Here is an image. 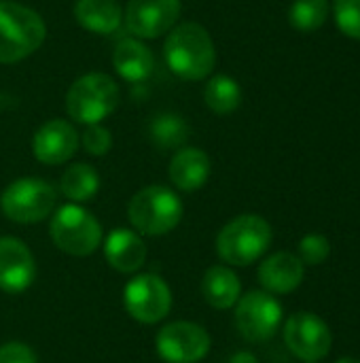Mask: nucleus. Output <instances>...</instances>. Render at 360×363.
Returning a JSON list of instances; mask_svg holds the SVG:
<instances>
[{
  "instance_id": "nucleus-1",
  "label": "nucleus",
  "mask_w": 360,
  "mask_h": 363,
  "mask_svg": "<svg viewBox=\"0 0 360 363\" xmlns=\"http://www.w3.org/2000/svg\"><path fill=\"white\" fill-rule=\"evenodd\" d=\"M163 57L176 77L185 81H204L216 66V47L202 23L182 21L168 32Z\"/></svg>"
},
{
  "instance_id": "nucleus-2",
  "label": "nucleus",
  "mask_w": 360,
  "mask_h": 363,
  "mask_svg": "<svg viewBox=\"0 0 360 363\" xmlns=\"http://www.w3.org/2000/svg\"><path fill=\"white\" fill-rule=\"evenodd\" d=\"M47 36L42 17L19 2L0 0V64H17L40 49Z\"/></svg>"
},
{
  "instance_id": "nucleus-3",
  "label": "nucleus",
  "mask_w": 360,
  "mask_h": 363,
  "mask_svg": "<svg viewBox=\"0 0 360 363\" xmlns=\"http://www.w3.org/2000/svg\"><path fill=\"white\" fill-rule=\"evenodd\" d=\"M121 102L117 81L106 72L79 77L66 91V113L72 121L91 125L110 117Z\"/></svg>"
},
{
  "instance_id": "nucleus-4",
  "label": "nucleus",
  "mask_w": 360,
  "mask_h": 363,
  "mask_svg": "<svg viewBox=\"0 0 360 363\" xmlns=\"http://www.w3.org/2000/svg\"><path fill=\"white\" fill-rule=\"evenodd\" d=\"M182 213V200L166 185H146L136 191L127 204L129 223L144 236L170 234L180 223Z\"/></svg>"
},
{
  "instance_id": "nucleus-5",
  "label": "nucleus",
  "mask_w": 360,
  "mask_h": 363,
  "mask_svg": "<svg viewBox=\"0 0 360 363\" xmlns=\"http://www.w3.org/2000/svg\"><path fill=\"white\" fill-rule=\"evenodd\" d=\"M274 238L272 225L259 215L231 219L216 236V253L225 264L250 266L265 255Z\"/></svg>"
},
{
  "instance_id": "nucleus-6",
  "label": "nucleus",
  "mask_w": 360,
  "mask_h": 363,
  "mask_svg": "<svg viewBox=\"0 0 360 363\" xmlns=\"http://www.w3.org/2000/svg\"><path fill=\"white\" fill-rule=\"evenodd\" d=\"M57 204L55 187L38 177H21L6 185L0 196V211L13 223L30 225L47 219Z\"/></svg>"
},
{
  "instance_id": "nucleus-7",
  "label": "nucleus",
  "mask_w": 360,
  "mask_h": 363,
  "mask_svg": "<svg viewBox=\"0 0 360 363\" xmlns=\"http://www.w3.org/2000/svg\"><path fill=\"white\" fill-rule=\"evenodd\" d=\"M53 245L74 257H87L102 245L100 221L79 204H66L55 211L49 223Z\"/></svg>"
},
{
  "instance_id": "nucleus-8",
  "label": "nucleus",
  "mask_w": 360,
  "mask_h": 363,
  "mask_svg": "<svg viewBox=\"0 0 360 363\" xmlns=\"http://www.w3.org/2000/svg\"><path fill=\"white\" fill-rule=\"evenodd\" d=\"M282 323V306L267 291H248L236 302V328L248 342L274 338Z\"/></svg>"
},
{
  "instance_id": "nucleus-9",
  "label": "nucleus",
  "mask_w": 360,
  "mask_h": 363,
  "mask_svg": "<svg viewBox=\"0 0 360 363\" xmlns=\"http://www.w3.org/2000/svg\"><path fill=\"white\" fill-rule=\"evenodd\" d=\"M123 304L132 319L153 325L168 317L172 308V291L161 277L138 274L127 283L123 291Z\"/></svg>"
},
{
  "instance_id": "nucleus-10",
  "label": "nucleus",
  "mask_w": 360,
  "mask_h": 363,
  "mask_svg": "<svg viewBox=\"0 0 360 363\" xmlns=\"http://www.w3.org/2000/svg\"><path fill=\"white\" fill-rule=\"evenodd\" d=\"M284 342L289 351L303 362H320L329 355L333 334L314 313H295L284 323Z\"/></svg>"
},
{
  "instance_id": "nucleus-11",
  "label": "nucleus",
  "mask_w": 360,
  "mask_h": 363,
  "mask_svg": "<svg viewBox=\"0 0 360 363\" xmlns=\"http://www.w3.org/2000/svg\"><path fill=\"white\" fill-rule=\"evenodd\" d=\"M155 347L166 363H197L210 351V336L197 323L174 321L159 330Z\"/></svg>"
},
{
  "instance_id": "nucleus-12",
  "label": "nucleus",
  "mask_w": 360,
  "mask_h": 363,
  "mask_svg": "<svg viewBox=\"0 0 360 363\" xmlns=\"http://www.w3.org/2000/svg\"><path fill=\"white\" fill-rule=\"evenodd\" d=\"M182 13L180 0H129L123 11L125 28L140 40L168 34Z\"/></svg>"
},
{
  "instance_id": "nucleus-13",
  "label": "nucleus",
  "mask_w": 360,
  "mask_h": 363,
  "mask_svg": "<svg viewBox=\"0 0 360 363\" xmlns=\"http://www.w3.org/2000/svg\"><path fill=\"white\" fill-rule=\"evenodd\" d=\"M79 145V132L66 119H49L32 136V153L40 164L47 166L70 162Z\"/></svg>"
},
{
  "instance_id": "nucleus-14",
  "label": "nucleus",
  "mask_w": 360,
  "mask_h": 363,
  "mask_svg": "<svg viewBox=\"0 0 360 363\" xmlns=\"http://www.w3.org/2000/svg\"><path fill=\"white\" fill-rule=\"evenodd\" d=\"M36 279V262L28 245L15 236L0 238V289L6 294L25 291Z\"/></svg>"
},
{
  "instance_id": "nucleus-15",
  "label": "nucleus",
  "mask_w": 360,
  "mask_h": 363,
  "mask_svg": "<svg viewBox=\"0 0 360 363\" xmlns=\"http://www.w3.org/2000/svg\"><path fill=\"white\" fill-rule=\"evenodd\" d=\"M212 172V162L208 153L199 147H180L168 166V177L172 185L180 191L202 189Z\"/></svg>"
},
{
  "instance_id": "nucleus-16",
  "label": "nucleus",
  "mask_w": 360,
  "mask_h": 363,
  "mask_svg": "<svg viewBox=\"0 0 360 363\" xmlns=\"http://www.w3.org/2000/svg\"><path fill=\"white\" fill-rule=\"evenodd\" d=\"M306 274L303 262L289 251H280L269 255L259 266V283L267 294H291L295 291Z\"/></svg>"
},
{
  "instance_id": "nucleus-17",
  "label": "nucleus",
  "mask_w": 360,
  "mask_h": 363,
  "mask_svg": "<svg viewBox=\"0 0 360 363\" xmlns=\"http://www.w3.org/2000/svg\"><path fill=\"white\" fill-rule=\"evenodd\" d=\"M104 257L121 274L138 272L146 262V245L138 232L117 228L106 236L104 242Z\"/></svg>"
},
{
  "instance_id": "nucleus-18",
  "label": "nucleus",
  "mask_w": 360,
  "mask_h": 363,
  "mask_svg": "<svg viewBox=\"0 0 360 363\" xmlns=\"http://www.w3.org/2000/svg\"><path fill=\"white\" fill-rule=\"evenodd\" d=\"M112 66L117 74L129 83L146 81L155 70V55L153 51L136 36L121 38L112 51Z\"/></svg>"
},
{
  "instance_id": "nucleus-19",
  "label": "nucleus",
  "mask_w": 360,
  "mask_h": 363,
  "mask_svg": "<svg viewBox=\"0 0 360 363\" xmlns=\"http://www.w3.org/2000/svg\"><path fill=\"white\" fill-rule=\"evenodd\" d=\"M74 19L93 34H115L123 23V11L117 0H76Z\"/></svg>"
},
{
  "instance_id": "nucleus-20",
  "label": "nucleus",
  "mask_w": 360,
  "mask_h": 363,
  "mask_svg": "<svg viewBox=\"0 0 360 363\" xmlns=\"http://www.w3.org/2000/svg\"><path fill=\"white\" fill-rule=\"evenodd\" d=\"M240 294H242V285H240L238 274L231 268L212 266L206 270L202 279V296L212 308L227 311L236 306V302L240 300Z\"/></svg>"
},
{
  "instance_id": "nucleus-21",
  "label": "nucleus",
  "mask_w": 360,
  "mask_h": 363,
  "mask_svg": "<svg viewBox=\"0 0 360 363\" xmlns=\"http://www.w3.org/2000/svg\"><path fill=\"white\" fill-rule=\"evenodd\" d=\"M191 134V125L185 121L180 113L163 111L151 117L149 121V140L157 149H180Z\"/></svg>"
},
{
  "instance_id": "nucleus-22",
  "label": "nucleus",
  "mask_w": 360,
  "mask_h": 363,
  "mask_svg": "<svg viewBox=\"0 0 360 363\" xmlns=\"http://www.w3.org/2000/svg\"><path fill=\"white\" fill-rule=\"evenodd\" d=\"M204 102L216 115H229L242 104V87L229 74H214L204 87Z\"/></svg>"
},
{
  "instance_id": "nucleus-23",
  "label": "nucleus",
  "mask_w": 360,
  "mask_h": 363,
  "mask_svg": "<svg viewBox=\"0 0 360 363\" xmlns=\"http://www.w3.org/2000/svg\"><path fill=\"white\" fill-rule=\"evenodd\" d=\"M59 189L72 202H87L100 189V174L91 164H72L64 170L59 179Z\"/></svg>"
},
{
  "instance_id": "nucleus-24",
  "label": "nucleus",
  "mask_w": 360,
  "mask_h": 363,
  "mask_svg": "<svg viewBox=\"0 0 360 363\" xmlns=\"http://www.w3.org/2000/svg\"><path fill=\"white\" fill-rule=\"evenodd\" d=\"M329 0H295L289 11V21L297 32H314L329 17Z\"/></svg>"
},
{
  "instance_id": "nucleus-25",
  "label": "nucleus",
  "mask_w": 360,
  "mask_h": 363,
  "mask_svg": "<svg viewBox=\"0 0 360 363\" xmlns=\"http://www.w3.org/2000/svg\"><path fill=\"white\" fill-rule=\"evenodd\" d=\"M333 15L337 28L348 38L360 40V0H335Z\"/></svg>"
},
{
  "instance_id": "nucleus-26",
  "label": "nucleus",
  "mask_w": 360,
  "mask_h": 363,
  "mask_svg": "<svg viewBox=\"0 0 360 363\" xmlns=\"http://www.w3.org/2000/svg\"><path fill=\"white\" fill-rule=\"evenodd\" d=\"M331 255V242L323 234H308L299 240V259L303 266H320Z\"/></svg>"
},
{
  "instance_id": "nucleus-27",
  "label": "nucleus",
  "mask_w": 360,
  "mask_h": 363,
  "mask_svg": "<svg viewBox=\"0 0 360 363\" xmlns=\"http://www.w3.org/2000/svg\"><path fill=\"white\" fill-rule=\"evenodd\" d=\"M79 143L83 145V149L89 155L102 157L112 149V134L102 123H91V125L85 128L83 134H79Z\"/></svg>"
},
{
  "instance_id": "nucleus-28",
  "label": "nucleus",
  "mask_w": 360,
  "mask_h": 363,
  "mask_svg": "<svg viewBox=\"0 0 360 363\" xmlns=\"http://www.w3.org/2000/svg\"><path fill=\"white\" fill-rule=\"evenodd\" d=\"M0 363H38V359L28 345L6 342L0 347Z\"/></svg>"
},
{
  "instance_id": "nucleus-29",
  "label": "nucleus",
  "mask_w": 360,
  "mask_h": 363,
  "mask_svg": "<svg viewBox=\"0 0 360 363\" xmlns=\"http://www.w3.org/2000/svg\"><path fill=\"white\" fill-rule=\"evenodd\" d=\"M229 363H259V362H257V357H255L252 353H248V351H242V353H236V355L231 357V362Z\"/></svg>"
},
{
  "instance_id": "nucleus-30",
  "label": "nucleus",
  "mask_w": 360,
  "mask_h": 363,
  "mask_svg": "<svg viewBox=\"0 0 360 363\" xmlns=\"http://www.w3.org/2000/svg\"><path fill=\"white\" fill-rule=\"evenodd\" d=\"M335 363H360V359H356V357H342V359H337Z\"/></svg>"
},
{
  "instance_id": "nucleus-31",
  "label": "nucleus",
  "mask_w": 360,
  "mask_h": 363,
  "mask_svg": "<svg viewBox=\"0 0 360 363\" xmlns=\"http://www.w3.org/2000/svg\"><path fill=\"white\" fill-rule=\"evenodd\" d=\"M306 363H316V362H306Z\"/></svg>"
}]
</instances>
